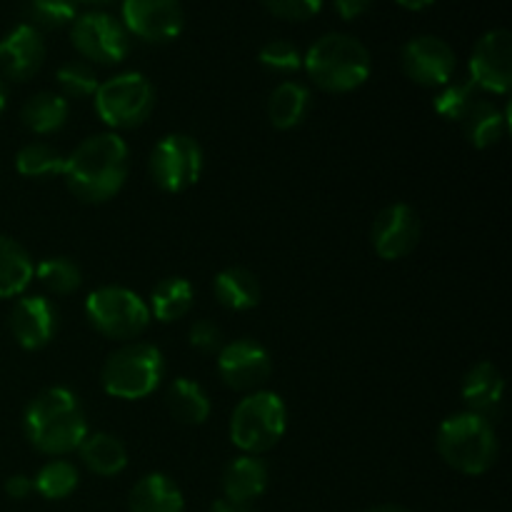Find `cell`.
<instances>
[{"mask_svg": "<svg viewBox=\"0 0 512 512\" xmlns=\"http://www.w3.org/2000/svg\"><path fill=\"white\" fill-rule=\"evenodd\" d=\"M128 143L118 133H98L85 138L65 155L63 180L70 193L90 205L108 203L128 180Z\"/></svg>", "mask_w": 512, "mask_h": 512, "instance_id": "6da1fadb", "label": "cell"}, {"mask_svg": "<svg viewBox=\"0 0 512 512\" xmlns=\"http://www.w3.org/2000/svg\"><path fill=\"white\" fill-rule=\"evenodd\" d=\"M23 430L38 453L63 458L80 448L88 435L85 410L68 388H45L35 395L23 413Z\"/></svg>", "mask_w": 512, "mask_h": 512, "instance_id": "7a4b0ae2", "label": "cell"}, {"mask_svg": "<svg viewBox=\"0 0 512 512\" xmlns=\"http://www.w3.org/2000/svg\"><path fill=\"white\" fill-rule=\"evenodd\" d=\"M303 68L325 93H350L370 78L368 48L348 33H325L303 55Z\"/></svg>", "mask_w": 512, "mask_h": 512, "instance_id": "3957f363", "label": "cell"}, {"mask_svg": "<svg viewBox=\"0 0 512 512\" xmlns=\"http://www.w3.org/2000/svg\"><path fill=\"white\" fill-rule=\"evenodd\" d=\"M435 445L450 468L473 478L493 468L500 450L493 423L470 410L445 418L438 428Z\"/></svg>", "mask_w": 512, "mask_h": 512, "instance_id": "277c9868", "label": "cell"}, {"mask_svg": "<svg viewBox=\"0 0 512 512\" xmlns=\"http://www.w3.org/2000/svg\"><path fill=\"white\" fill-rule=\"evenodd\" d=\"M165 375V358L160 348L143 340H130L105 358L100 385L110 398L143 400L158 390Z\"/></svg>", "mask_w": 512, "mask_h": 512, "instance_id": "5b68a950", "label": "cell"}, {"mask_svg": "<svg viewBox=\"0 0 512 512\" xmlns=\"http://www.w3.org/2000/svg\"><path fill=\"white\" fill-rule=\"evenodd\" d=\"M288 428V408L270 390H255L240 398L230 415V440L245 455H263L283 440Z\"/></svg>", "mask_w": 512, "mask_h": 512, "instance_id": "8992f818", "label": "cell"}, {"mask_svg": "<svg viewBox=\"0 0 512 512\" xmlns=\"http://www.w3.org/2000/svg\"><path fill=\"white\" fill-rule=\"evenodd\" d=\"M85 318L100 335L118 343L140 338L150 325V308L135 290L103 285L85 298Z\"/></svg>", "mask_w": 512, "mask_h": 512, "instance_id": "52a82bcc", "label": "cell"}, {"mask_svg": "<svg viewBox=\"0 0 512 512\" xmlns=\"http://www.w3.org/2000/svg\"><path fill=\"white\" fill-rule=\"evenodd\" d=\"M95 113L110 130H133L150 118L155 88L143 73H118L103 80L93 95Z\"/></svg>", "mask_w": 512, "mask_h": 512, "instance_id": "ba28073f", "label": "cell"}, {"mask_svg": "<svg viewBox=\"0 0 512 512\" xmlns=\"http://www.w3.org/2000/svg\"><path fill=\"white\" fill-rule=\"evenodd\" d=\"M148 173L163 193H185L203 175V148L193 135H165L150 153Z\"/></svg>", "mask_w": 512, "mask_h": 512, "instance_id": "9c48e42d", "label": "cell"}, {"mask_svg": "<svg viewBox=\"0 0 512 512\" xmlns=\"http://www.w3.org/2000/svg\"><path fill=\"white\" fill-rule=\"evenodd\" d=\"M70 43L90 65H118L130 53V33L120 18L105 10H88L70 23Z\"/></svg>", "mask_w": 512, "mask_h": 512, "instance_id": "30bf717a", "label": "cell"}, {"mask_svg": "<svg viewBox=\"0 0 512 512\" xmlns=\"http://www.w3.org/2000/svg\"><path fill=\"white\" fill-rule=\"evenodd\" d=\"M120 23L143 43H170L185 28L180 0H123Z\"/></svg>", "mask_w": 512, "mask_h": 512, "instance_id": "8fae6325", "label": "cell"}, {"mask_svg": "<svg viewBox=\"0 0 512 512\" xmlns=\"http://www.w3.org/2000/svg\"><path fill=\"white\" fill-rule=\"evenodd\" d=\"M470 83L480 93L508 95L512 88V35L510 30H488L470 55Z\"/></svg>", "mask_w": 512, "mask_h": 512, "instance_id": "7c38bea8", "label": "cell"}, {"mask_svg": "<svg viewBox=\"0 0 512 512\" xmlns=\"http://www.w3.org/2000/svg\"><path fill=\"white\" fill-rule=\"evenodd\" d=\"M400 68L413 83L423 88H443L453 80L458 58L448 40L438 35H418L403 45Z\"/></svg>", "mask_w": 512, "mask_h": 512, "instance_id": "4fadbf2b", "label": "cell"}, {"mask_svg": "<svg viewBox=\"0 0 512 512\" xmlns=\"http://www.w3.org/2000/svg\"><path fill=\"white\" fill-rule=\"evenodd\" d=\"M218 373L230 390L255 393L268 383L270 373H273V360L263 345L250 338H240L220 348Z\"/></svg>", "mask_w": 512, "mask_h": 512, "instance_id": "5bb4252c", "label": "cell"}, {"mask_svg": "<svg viewBox=\"0 0 512 512\" xmlns=\"http://www.w3.org/2000/svg\"><path fill=\"white\" fill-rule=\"evenodd\" d=\"M423 235L418 213L408 203H393L378 213L373 223V248L383 260H400L413 253Z\"/></svg>", "mask_w": 512, "mask_h": 512, "instance_id": "9a60e30c", "label": "cell"}, {"mask_svg": "<svg viewBox=\"0 0 512 512\" xmlns=\"http://www.w3.org/2000/svg\"><path fill=\"white\" fill-rule=\"evenodd\" d=\"M43 30L20 23L0 40V75L13 83H25L40 73L45 63Z\"/></svg>", "mask_w": 512, "mask_h": 512, "instance_id": "2e32d148", "label": "cell"}, {"mask_svg": "<svg viewBox=\"0 0 512 512\" xmlns=\"http://www.w3.org/2000/svg\"><path fill=\"white\" fill-rule=\"evenodd\" d=\"M10 333L25 350H43L58 330V308L45 295H23L10 310Z\"/></svg>", "mask_w": 512, "mask_h": 512, "instance_id": "e0dca14e", "label": "cell"}, {"mask_svg": "<svg viewBox=\"0 0 512 512\" xmlns=\"http://www.w3.org/2000/svg\"><path fill=\"white\" fill-rule=\"evenodd\" d=\"M460 395H463L465 410L493 423L500 415L505 398V378L498 370V365H493L490 360L473 365L465 373Z\"/></svg>", "mask_w": 512, "mask_h": 512, "instance_id": "ac0fdd59", "label": "cell"}, {"mask_svg": "<svg viewBox=\"0 0 512 512\" xmlns=\"http://www.w3.org/2000/svg\"><path fill=\"white\" fill-rule=\"evenodd\" d=\"M268 490V465L258 455H238L223 470V498L250 505Z\"/></svg>", "mask_w": 512, "mask_h": 512, "instance_id": "d6986e66", "label": "cell"}, {"mask_svg": "<svg viewBox=\"0 0 512 512\" xmlns=\"http://www.w3.org/2000/svg\"><path fill=\"white\" fill-rule=\"evenodd\" d=\"M468 143L478 150H488L498 145L508 133V113L493 100L478 98L460 120Z\"/></svg>", "mask_w": 512, "mask_h": 512, "instance_id": "ffe728a7", "label": "cell"}, {"mask_svg": "<svg viewBox=\"0 0 512 512\" xmlns=\"http://www.w3.org/2000/svg\"><path fill=\"white\" fill-rule=\"evenodd\" d=\"M213 295L225 310L245 313L260 303L263 290H260V280L255 278L253 270L243 268V265H230L215 275Z\"/></svg>", "mask_w": 512, "mask_h": 512, "instance_id": "44dd1931", "label": "cell"}, {"mask_svg": "<svg viewBox=\"0 0 512 512\" xmlns=\"http://www.w3.org/2000/svg\"><path fill=\"white\" fill-rule=\"evenodd\" d=\"M130 512H185V498L173 478L148 473L130 490Z\"/></svg>", "mask_w": 512, "mask_h": 512, "instance_id": "7402d4cb", "label": "cell"}, {"mask_svg": "<svg viewBox=\"0 0 512 512\" xmlns=\"http://www.w3.org/2000/svg\"><path fill=\"white\" fill-rule=\"evenodd\" d=\"M313 95L298 80H283L268 98V120L275 130H293L308 118Z\"/></svg>", "mask_w": 512, "mask_h": 512, "instance_id": "603a6c76", "label": "cell"}, {"mask_svg": "<svg viewBox=\"0 0 512 512\" xmlns=\"http://www.w3.org/2000/svg\"><path fill=\"white\" fill-rule=\"evenodd\" d=\"M68 115L70 103L63 95L53 93V90H40L20 108V123L35 135H53L65 128Z\"/></svg>", "mask_w": 512, "mask_h": 512, "instance_id": "cb8c5ba5", "label": "cell"}, {"mask_svg": "<svg viewBox=\"0 0 512 512\" xmlns=\"http://www.w3.org/2000/svg\"><path fill=\"white\" fill-rule=\"evenodd\" d=\"M80 460L90 473L100 478H115L128 468V450L115 435L88 433L78 448Z\"/></svg>", "mask_w": 512, "mask_h": 512, "instance_id": "d4e9b609", "label": "cell"}, {"mask_svg": "<svg viewBox=\"0 0 512 512\" xmlns=\"http://www.w3.org/2000/svg\"><path fill=\"white\" fill-rule=\"evenodd\" d=\"M35 265L18 240L0 235V298H18L33 283Z\"/></svg>", "mask_w": 512, "mask_h": 512, "instance_id": "484cf974", "label": "cell"}, {"mask_svg": "<svg viewBox=\"0 0 512 512\" xmlns=\"http://www.w3.org/2000/svg\"><path fill=\"white\" fill-rule=\"evenodd\" d=\"M195 303V288L185 278H163L150 293V318L158 323H175L185 318Z\"/></svg>", "mask_w": 512, "mask_h": 512, "instance_id": "4316f807", "label": "cell"}, {"mask_svg": "<svg viewBox=\"0 0 512 512\" xmlns=\"http://www.w3.org/2000/svg\"><path fill=\"white\" fill-rule=\"evenodd\" d=\"M170 415L183 425H203L210 418V398L200 383L190 378H175L165 393Z\"/></svg>", "mask_w": 512, "mask_h": 512, "instance_id": "83f0119b", "label": "cell"}, {"mask_svg": "<svg viewBox=\"0 0 512 512\" xmlns=\"http://www.w3.org/2000/svg\"><path fill=\"white\" fill-rule=\"evenodd\" d=\"M15 168L23 178L30 180H48V178H63L65 155L60 153L55 145L43 143V140H33V143L23 145L15 155Z\"/></svg>", "mask_w": 512, "mask_h": 512, "instance_id": "f1b7e54d", "label": "cell"}, {"mask_svg": "<svg viewBox=\"0 0 512 512\" xmlns=\"http://www.w3.org/2000/svg\"><path fill=\"white\" fill-rule=\"evenodd\" d=\"M78 480V468L70 460L53 458L38 470V475L33 478V488L45 500H63L78 488Z\"/></svg>", "mask_w": 512, "mask_h": 512, "instance_id": "f546056e", "label": "cell"}, {"mask_svg": "<svg viewBox=\"0 0 512 512\" xmlns=\"http://www.w3.org/2000/svg\"><path fill=\"white\" fill-rule=\"evenodd\" d=\"M35 278L43 283V288L53 295H70L83 285V273L75 260L65 258V255H55V258L40 260L35 268Z\"/></svg>", "mask_w": 512, "mask_h": 512, "instance_id": "4dcf8cb0", "label": "cell"}, {"mask_svg": "<svg viewBox=\"0 0 512 512\" xmlns=\"http://www.w3.org/2000/svg\"><path fill=\"white\" fill-rule=\"evenodd\" d=\"M55 80H58L60 95H63L65 100L93 98L95 90H98L100 85L98 73H95L93 65L85 63V60H68V63H63L58 68V73H55Z\"/></svg>", "mask_w": 512, "mask_h": 512, "instance_id": "1f68e13d", "label": "cell"}, {"mask_svg": "<svg viewBox=\"0 0 512 512\" xmlns=\"http://www.w3.org/2000/svg\"><path fill=\"white\" fill-rule=\"evenodd\" d=\"M480 98V90L475 88L473 83L468 80H450L440 88V93L435 95L433 105L435 113L445 120H463V115L468 113L470 105Z\"/></svg>", "mask_w": 512, "mask_h": 512, "instance_id": "d6a6232c", "label": "cell"}, {"mask_svg": "<svg viewBox=\"0 0 512 512\" xmlns=\"http://www.w3.org/2000/svg\"><path fill=\"white\" fill-rule=\"evenodd\" d=\"M28 18L35 28H65L78 18V0H28Z\"/></svg>", "mask_w": 512, "mask_h": 512, "instance_id": "836d02e7", "label": "cell"}, {"mask_svg": "<svg viewBox=\"0 0 512 512\" xmlns=\"http://www.w3.org/2000/svg\"><path fill=\"white\" fill-rule=\"evenodd\" d=\"M258 60L265 70H270V73L290 75L303 70V53H300L298 45L290 43V40H268V43L260 48Z\"/></svg>", "mask_w": 512, "mask_h": 512, "instance_id": "e575fe53", "label": "cell"}, {"mask_svg": "<svg viewBox=\"0 0 512 512\" xmlns=\"http://www.w3.org/2000/svg\"><path fill=\"white\" fill-rule=\"evenodd\" d=\"M265 10L280 20L290 23H303V20L315 18L323 8V0H263Z\"/></svg>", "mask_w": 512, "mask_h": 512, "instance_id": "d590c367", "label": "cell"}, {"mask_svg": "<svg viewBox=\"0 0 512 512\" xmlns=\"http://www.w3.org/2000/svg\"><path fill=\"white\" fill-rule=\"evenodd\" d=\"M188 343L203 355H218L223 348V330L213 320H195L188 330Z\"/></svg>", "mask_w": 512, "mask_h": 512, "instance_id": "8d00e7d4", "label": "cell"}, {"mask_svg": "<svg viewBox=\"0 0 512 512\" xmlns=\"http://www.w3.org/2000/svg\"><path fill=\"white\" fill-rule=\"evenodd\" d=\"M33 480L28 478V475L18 473V475H10L8 480H5V495L13 500H25L30 493H33Z\"/></svg>", "mask_w": 512, "mask_h": 512, "instance_id": "74e56055", "label": "cell"}, {"mask_svg": "<svg viewBox=\"0 0 512 512\" xmlns=\"http://www.w3.org/2000/svg\"><path fill=\"white\" fill-rule=\"evenodd\" d=\"M370 3L373 0H333V8L343 20H358L360 15L368 13Z\"/></svg>", "mask_w": 512, "mask_h": 512, "instance_id": "f35d334b", "label": "cell"}, {"mask_svg": "<svg viewBox=\"0 0 512 512\" xmlns=\"http://www.w3.org/2000/svg\"><path fill=\"white\" fill-rule=\"evenodd\" d=\"M208 512H253V510H250V505L245 503H235V500L230 498H220L210 505Z\"/></svg>", "mask_w": 512, "mask_h": 512, "instance_id": "ab89813d", "label": "cell"}, {"mask_svg": "<svg viewBox=\"0 0 512 512\" xmlns=\"http://www.w3.org/2000/svg\"><path fill=\"white\" fill-rule=\"evenodd\" d=\"M398 5H403L405 10H425L428 5H433L435 0H395Z\"/></svg>", "mask_w": 512, "mask_h": 512, "instance_id": "60d3db41", "label": "cell"}, {"mask_svg": "<svg viewBox=\"0 0 512 512\" xmlns=\"http://www.w3.org/2000/svg\"><path fill=\"white\" fill-rule=\"evenodd\" d=\"M365 512H410V510L403 508V505L385 503V505H375V508H370V510H365Z\"/></svg>", "mask_w": 512, "mask_h": 512, "instance_id": "b9f144b4", "label": "cell"}, {"mask_svg": "<svg viewBox=\"0 0 512 512\" xmlns=\"http://www.w3.org/2000/svg\"><path fill=\"white\" fill-rule=\"evenodd\" d=\"M5 103H8V93H5V83L3 78H0V118H3L5 113Z\"/></svg>", "mask_w": 512, "mask_h": 512, "instance_id": "7bdbcfd3", "label": "cell"}, {"mask_svg": "<svg viewBox=\"0 0 512 512\" xmlns=\"http://www.w3.org/2000/svg\"><path fill=\"white\" fill-rule=\"evenodd\" d=\"M78 3H88V5H108L113 0H78Z\"/></svg>", "mask_w": 512, "mask_h": 512, "instance_id": "ee69618b", "label": "cell"}]
</instances>
